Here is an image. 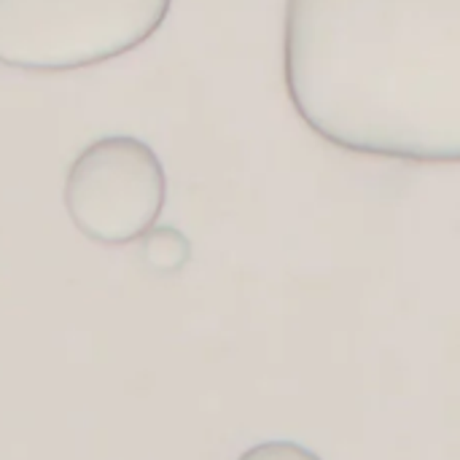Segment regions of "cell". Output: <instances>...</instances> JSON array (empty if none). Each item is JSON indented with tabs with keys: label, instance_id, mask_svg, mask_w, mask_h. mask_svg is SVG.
<instances>
[{
	"label": "cell",
	"instance_id": "1",
	"mask_svg": "<svg viewBox=\"0 0 460 460\" xmlns=\"http://www.w3.org/2000/svg\"><path fill=\"white\" fill-rule=\"evenodd\" d=\"M283 73L326 143L460 162V0H286Z\"/></svg>",
	"mask_w": 460,
	"mask_h": 460
},
{
	"label": "cell",
	"instance_id": "2",
	"mask_svg": "<svg viewBox=\"0 0 460 460\" xmlns=\"http://www.w3.org/2000/svg\"><path fill=\"white\" fill-rule=\"evenodd\" d=\"M172 0H0V65L62 73L146 43Z\"/></svg>",
	"mask_w": 460,
	"mask_h": 460
},
{
	"label": "cell",
	"instance_id": "3",
	"mask_svg": "<svg viewBox=\"0 0 460 460\" xmlns=\"http://www.w3.org/2000/svg\"><path fill=\"white\" fill-rule=\"evenodd\" d=\"M167 178L154 148L132 135L89 143L65 178V210L78 232L102 245L140 240L156 226Z\"/></svg>",
	"mask_w": 460,
	"mask_h": 460
},
{
	"label": "cell",
	"instance_id": "4",
	"mask_svg": "<svg viewBox=\"0 0 460 460\" xmlns=\"http://www.w3.org/2000/svg\"><path fill=\"white\" fill-rule=\"evenodd\" d=\"M140 240H143V245H140L143 259L156 272H175L189 261L191 248H189V240L178 229L154 226Z\"/></svg>",
	"mask_w": 460,
	"mask_h": 460
},
{
	"label": "cell",
	"instance_id": "5",
	"mask_svg": "<svg viewBox=\"0 0 460 460\" xmlns=\"http://www.w3.org/2000/svg\"><path fill=\"white\" fill-rule=\"evenodd\" d=\"M237 460H321L313 450L296 445V442H286V439H278V442H261L251 450H245Z\"/></svg>",
	"mask_w": 460,
	"mask_h": 460
}]
</instances>
